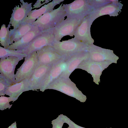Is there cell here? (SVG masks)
<instances>
[{
	"mask_svg": "<svg viewBox=\"0 0 128 128\" xmlns=\"http://www.w3.org/2000/svg\"><path fill=\"white\" fill-rule=\"evenodd\" d=\"M66 14L63 4L57 8L44 14L31 24L38 26L41 32L55 28L65 19Z\"/></svg>",
	"mask_w": 128,
	"mask_h": 128,
	"instance_id": "cell-1",
	"label": "cell"
},
{
	"mask_svg": "<svg viewBox=\"0 0 128 128\" xmlns=\"http://www.w3.org/2000/svg\"><path fill=\"white\" fill-rule=\"evenodd\" d=\"M60 92L68 96L75 98L81 102L86 100V96L84 94L70 78L59 77L53 82L46 88Z\"/></svg>",
	"mask_w": 128,
	"mask_h": 128,
	"instance_id": "cell-2",
	"label": "cell"
},
{
	"mask_svg": "<svg viewBox=\"0 0 128 128\" xmlns=\"http://www.w3.org/2000/svg\"><path fill=\"white\" fill-rule=\"evenodd\" d=\"M50 46L64 57H68L78 52L87 51L88 46L74 38L62 42L54 41Z\"/></svg>",
	"mask_w": 128,
	"mask_h": 128,
	"instance_id": "cell-3",
	"label": "cell"
},
{
	"mask_svg": "<svg viewBox=\"0 0 128 128\" xmlns=\"http://www.w3.org/2000/svg\"><path fill=\"white\" fill-rule=\"evenodd\" d=\"M38 64L36 51L25 58L23 63L18 69L15 74L14 83L25 80H28L36 68Z\"/></svg>",
	"mask_w": 128,
	"mask_h": 128,
	"instance_id": "cell-4",
	"label": "cell"
},
{
	"mask_svg": "<svg viewBox=\"0 0 128 128\" xmlns=\"http://www.w3.org/2000/svg\"><path fill=\"white\" fill-rule=\"evenodd\" d=\"M63 5L67 18L82 20L94 11L87 0H76Z\"/></svg>",
	"mask_w": 128,
	"mask_h": 128,
	"instance_id": "cell-5",
	"label": "cell"
},
{
	"mask_svg": "<svg viewBox=\"0 0 128 128\" xmlns=\"http://www.w3.org/2000/svg\"><path fill=\"white\" fill-rule=\"evenodd\" d=\"M54 28L42 32L22 50L23 52L28 56L34 52L50 45L54 41Z\"/></svg>",
	"mask_w": 128,
	"mask_h": 128,
	"instance_id": "cell-6",
	"label": "cell"
},
{
	"mask_svg": "<svg viewBox=\"0 0 128 128\" xmlns=\"http://www.w3.org/2000/svg\"><path fill=\"white\" fill-rule=\"evenodd\" d=\"M112 63L110 61L98 62L88 59L82 62L77 69L84 70L90 74L93 78V82L98 85L102 72Z\"/></svg>",
	"mask_w": 128,
	"mask_h": 128,
	"instance_id": "cell-7",
	"label": "cell"
},
{
	"mask_svg": "<svg viewBox=\"0 0 128 128\" xmlns=\"http://www.w3.org/2000/svg\"><path fill=\"white\" fill-rule=\"evenodd\" d=\"M82 20L66 18L62 21L54 28V41H60L62 38L66 36H74L77 28Z\"/></svg>",
	"mask_w": 128,
	"mask_h": 128,
	"instance_id": "cell-8",
	"label": "cell"
},
{
	"mask_svg": "<svg viewBox=\"0 0 128 128\" xmlns=\"http://www.w3.org/2000/svg\"><path fill=\"white\" fill-rule=\"evenodd\" d=\"M87 51L89 53V60L94 61L102 62L110 61L117 64L119 57L113 51L103 48L94 44L88 46Z\"/></svg>",
	"mask_w": 128,
	"mask_h": 128,
	"instance_id": "cell-9",
	"label": "cell"
},
{
	"mask_svg": "<svg viewBox=\"0 0 128 128\" xmlns=\"http://www.w3.org/2000/svg\"><path fill=\"white\" fill-rule=\"evenodd\" d=\"M54 64L38 65L28 80V84L30 90L37 91L40 89L48 72Z\"/></svg>",
	"mask_w": 128,
	"mask_h": 128,
	"instance_id": "cell-10",
	"label": "cell"
},
{
	"mask_svg": "<svg viewBox=\"0 0 128 128\" xmlns=\"http://www.w3.org/2000/svg\"><path fill=\"white\" fill-rule=\"evenodd\" d=\"M22 4L20 7L16 6L12 10V12L10 19L9 24L13 27L14 29L20 26L28 16L32 10V3H28L20 0Z\"/></svg>",
	"mask_w": 128,
	"mask_h": 128,
	"instance_id": "cell-11",
	"label": "cell"
},
{
	"mask_svg": "<svg viewBox=\"0 0 128 128\" xmlns=\"http://www.w3.org/2000/svg\"><path fill=\"white\" fill-rule=\"evenodd\" d=\"M123 6L118 0H111L108 3L94 11L89 16L92 22L97 18L104 15L117 16L122 11Z\"/></svg>",
	"mask_w": 128,
	"mask_h": 128,
	"instance_id": "cell-12",
	"label": "cell"
},
{
	"mask_svg": "<svg viewBox=\"0 0 128 128\" xmlns=\"http://www.w3.org/2000/svg\"><path fill=\"white\" fill-rule=\"evenodd\" d=\"M24 59L9 56L0 59V75L12 83H14L16 67L19 62Z\"/></svg>",
	"mask_w": 128,
	"mask_h": 128,
	"instance_id": "cell-13",
	"label": "cell"
},
{
	"mask_svg": "<svg viewBox=\"0 0 128 128\" xmlns=\"http://www.w3.org/2000/svg\"><path fill=\"white\" fill-rule=\"evenodd\" d=\"M92 23L89 15L86 16L77 28L74 38L88 45L94 44V40L90 33V28Z\"/></svg>",
	"mask_w": 128,
	"mask_h": 128,
	"instance_id": "cell-14",
	"label": "cell"
},
{
	"mask_svg": "<svg viewBox=\"0 0 128 128\" xmlns=\"http://www.w3.org/2000/svg\"><path fill=\"white\" fill-rule=\"evenodd\" d=\"M67 58L64 57L53 64L48 72L40 91L44 92L50 84L58 78L66 70L67 66Z\"/></svg>",
	"mask_w": 128,
	"mask_h": 128,
	"instance_id": "cell-15",
	"label": "cell"
},
{
	"mask_svg": "<svg viewBox=\"0 0 128 128\" xmlns=\"http://www.w3.org/2000/svg\"><path fill=\"white\" fill-rule=\"evenodd\" d=\"M90 55L87 51L78 52L67 58V66L66 70L59 77L69 78L72 72L82 62L89 58Z\"/></svg>",
	"mask_w": 128,
	"mask_h": 128,
	"instance_id": "cell-16",
	"label": "cell"
},
{
	"mask_svg": "<svg viewBox=\"0 0 128 128\" xmlns=\"http://www.w3.org/2000/svg\"><path fill=\"white\" fill-rule=\"evenodd\" d=\"M36 52L38 59V65L53 64L64 57L50 45L46 46Z\"/></svg>",
	"mask_w": 128,
	"mask_h": 128,
	"instance_id": "cell-17",
	"label": "cell"
},
{
	"mask_svg": "<svg viewBox=\"0 0 128 128\" xmlns=\"http://www.w3.org/2000/svg\"><path fill=\"white\" fill-rule=\"evenodd\" d=\"M64 0H53L48 4H45L38 9L32 10L21 25L26 24H31L33 23L44 14L53 10L56 6Z\"/></svg>",
	"mask_w": 128,
	"mask_h": 128,
	"instance_id": "cell-18",
	"label": "cell"
},
{
	"mask_svg": "<svg viewBox=\"0 0 128 128\" xmlns=\"http://www.w3.org/2000/svg\"><path fill=\"white\" fill-rule=\"evenodd\" d=\"M41 32L38 27L34 26L33 28L20 39L10 45L7 48L10 50H22L26 47L36 37L40 34Z\"/></svg>",
	"mask_w": 128,
	"mask_h": 128,
	"instance_id": "cell-19",
	"label": "cell"
},
{
	"mask_svg": "<svg viewBox=\"0 0 128 128\" xmlns=\"http://www.w3.org/2000/svg\"><path fill=\"white\" fill-rule=\"evenodd\" d=\"M28 80H25L11 84L6 89L5 95L18 98L23 92L30 90L28 85Z\"/></svg>",
	"mask_w": 128,
	"mask_h": 128,
	"instance_id": "cell-20",
	"label": "cell"
},
{
	"mask_svg": "<svg viewBox=\"0 0 128 128\" xmlns=\"http://www.w3.org/2000/svg\"><path fill=\"white\" fill-rule=\"evenodd\" d=\"M34 26L30 24H24L16 28L10 29V37L11 44L20 39L30 31Z\"/></svg>",
	"mask_w": 128,
	"mask_h": 128,
	"instance_id": "cell-21",
	"label": "cell"
},
{
	"mask_svg": "<svg viewBox=\"0 0 128 128\" xmlns=\"http://www.w3.org/2000/svg\"><path fill=\"white\" fill-rule=\"evenodd\" d=\"M11 25L9 24L7 27L3 24L0 30V43L1 45L4 48L7 49L11 44L10 30H9Z\"/></svg>",
	"mask_w": 128,
	"mask_h": 128,
	"instance_id": "cell-22",
	"label": "cell"
},
{
	"mask_svg": "<svg viewBox=\"0 0 128 128\" xmlns=\"http://www.w3.org/2000/svg\"><path fill=\"white\" fill-rule=\"evenodd\" d=\"M28 56L24 54L22 50H10L0 46V58L14 56L24 59Z\"/></svg>",
	"mask_w": 128,
	"mask_h": 128,
	"instance_id": "cell-23",
	"label": "cell"
},
{
	"mask_svg": "<svg viewBox=\"0 0 128 128\" xmlns=\"http://www.w3.org/2000/svg\"><path fill=\"white\" fill-rule=\"evenodd\" d=\"M18 98L9 96L7 97L1 96L0 97V110H4L7 108H10L12 104H10V102L12 101H15Z\"/></svg>",
	"mask_w": 128,
	"mask_h": 128,
	"instance_id": "cell-24",
	"label": "cell"
},
{
	"mask_svg": "<svg viewBox=\"0 0 128 128\" xmlns=\"http://www.w3.org/2000/svg\"><path fill=\"white\" fill-rule=\"evenodd\" d=\"M89 4L94 11L108 3L110 0H87Z\"/></svg>",
	"mask_w": 128,
	"mask_h": 128,
	"instance_id": "cell-25",
	"label": "cell"
},
{
	"mask_svg": "<svg viewBox=\"0 0 128 128\" xmlns=\"http://www.w3.org/2000/svg\"><path fill=\"white\" fill-rule=\"evenodd\" d=\"M13 84L8 80L4 77L0 75V96L5 95L4 92L7 88Z\"/></svg>",
	"mask_w": 128,
	"mask_h": 128,
	"instance_id": "cell-26",
	"label": "cell"
},
{
	"mask_svg": "<svg viewBox=\"0 0 128 128\" xmlns=\"http://www.w3.org/2000/svg\"><path fill=\"white\" fill-rule=\"evenodd\" d=\"M64 123V122L60 114L56 119L52 121V128H62Z\"/></svg>",
	"mask_w": 128,
	"mask_h": 128,
	"instance_id": "cell-27",
	"label": "cell"
},
{
	"mask_svg": "<svg viewBox=\"0 0 128 128\" xmlns=\"http://www.w3.org/2000/svg\"><path fill=\"white\" fill-rule=\"evenodd\" d=\"M61 115L64 123L67 124L68 126H71L73 128H86L76 124L66 116L62 114H61Z\"/></svg>",
	"mask_w": 128,
	"mask_h": 128,
	"instance_id": "cell-28",
	"label": "cell"
},
{
	"mask_svg": "<svg viewBox=\"0 0 128 128\" xmlns=\"http://www.w3.org/2000/svg\"><path fill=\"white\" fill-rule=\"evenodd\" d=\"M16 122H15L7 128H17Z\"/></svg>",
	"mask_w": 128,
	"mask_h": 128,
	"instance_id": "cell-29",
	"label": "cell"
},
{
	"mask_svg": "<svg viewBox=\"0 0 128 128\" xmlns=\"http://www.w3.org/2000/svg\"><path fill=\"white\" fill-rule=\"evenodd\" d=\"M72 128L71 126H68V128Z\"/></svg>",
	"mask_w": 128,
	"mask_h": 128,
	"instance_id": "cell-30",
	"label": "cell"
}]
</instances>
